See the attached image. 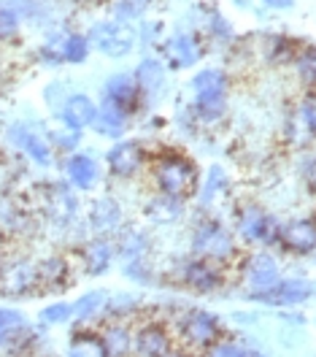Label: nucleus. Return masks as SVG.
I'll use <instances>...</instances> for the list:
<instances>
[{
	"label": "nucleus",
	"mask_w": 316,
	"mask_h": 357,
	"mask_svg": "<svg viewBox=\"0 0 316 357\" xmlns=\"http://www.w3.org/2000/svg\"><path fill=\"white\" fill-rule=\"evenodd\" d=\"M192 89H195V116L200 122H216L222 119L227 106V89H230V79L225 70L219 68H203L200 73H195L192 79Z\"/></svg>",
	"instance_id": "2"
},
{
	"label": "nucleus",
	"mask_w": 316,
	"mask_h": 357,
	"mask_svg": "<svg viewBox=\"0 0 316 357\" xmlns=\"http://www.w3.org/2000/svg\"><path fill=\"white\" fill-rule=\"evenodd\" d=\"M46 206H49V214L57 220V222H68L70 217L76 214V198L65 184H54L49 190V198H46Z\"/></svg>",
	"instance_id": "24"
},
{
	"label": "nucleus",
	"mask_w": 316,
	"mask_h": 357,
	"mask_svg": "<svg viewBox=\"0 0 316 357\" xmlns=\"http://www.w3.org/2000/svg\"><path fill=\"white\" fill-rule=\"evenodd\" d=\"M176 333L189 347V349H200L205 352L208 347H214L222 335H225V325L214 312L205 309H189L179 317L176 322Z\"/></svg>",
	"instance_id": "3"
},
{
	"label": "nucleus",
	"mask_w": 316,
	"mask_h": 357,
	"mask_svg": "<svg viewBox=\"0 0 316 357\" xmlns=\"http://www.w3.org/2000/svg\"><path fill=\"white\" fill-rule=\"evenodd\" d=\"M81 260H84V271L92 276H100L111 268L113 260V246L106 238H95L81 249Z\"/></svg>",
	"instance_id": "22"
},
{
	"label": "nucleus",
	"mask_w": 316,
	"mask_h": 357,
	"mask_svg": "<svg viewBox=\"0 0 316 357\" xmlns=\"http://www.w3.org/2000/svg\"><path fill=\"white\" fill-rule=\"evenodd\" d=\"M136 3H141V6H146V3H155V0H136Z\"/></svg>",
	"instance_id": "42"
},
{
	"label": "nucleus",
	"mask_w": 316,
	"mask_h": 357,
	"mask_svg": "<svg viewBox=\"0 0 316 357\" xmlns=\"http://www.w3.org/2000/svg\"><path fill=\"white\" fill-rule=\"evenodd\" d=\"M106 306H109V295L103 290H92L84 292L76 303H73V319L87 325V322H95L100 317H106Z\"/></svg>",
	"instance_id": "23"
},
{
	"label": "nucleus",
	"mask_w": 316,
	"mask_h": 357,
	"mask_svg": "<svg viewBox=\"0 0 316 357\" xmlns=\"http://www.w3.org/2000/svg\"><path fill=\"white\" fill-rule=\"evenodd\" d=\"M87 38H90V46L100 49L106 57H125V54H130V49H133V44H136L133 30L125 27V24H119V22L95 24Z\"/></svg>",
	"instance_id": "10"
},
{
	"label": "nucleus",
	"mask_w": 316,
	"mask_h": 357,
	"mask_svg": "<svg viewBox=\"0 0 316 357\" xmlns=\"http://www.w3.org/2000/svg\"><path fill=\"white\" fill-rule=\"evenodd\" d=\"M143 103H146V95H143V89H141L133 73H113L103 87V103L100 106H109V109L119 112L127 119L136 116Z\"/></svg>",
	"instance_id": "6"
},
{
	"label": "nucleus",
	"mask_w": 316,
	"mask_h": 357,
	"mask_svg": "<svg viewBox=\"0 0 316 357\" xmlns=\"http://www.w3.org/2000/svg\"><path fill=\"white\" fill-rule=\"evenodd\" d=\"M278 246L287 249L290 255L306 257L316 252V217H300L281 225Z\"/></svg>",
	"instance_id": "12"
},
{
	"label": "nucleus",
	"mask_w": 316,
	"mask_h": 357,
	"mask_svg": "<svg viewBox=\"0 0 316 357\" xmlns=\"http://www.w3.org/2000/svg\"><path fill=\"white\" fill-rule=\"evenodd\" d=\"M303 178H306V187L316 195V155H311L306 160V168H303Z\"/></svg>",
	"instance_id": "38"
},
{
	"label": "nucleus",
	"mask_w": 316,
	"mask_h": 357,
	"mask_svg": "<svg viewBox=\"0 0 316 357\" xmlns=\"http://www.w3.org/2000/svg\"><path fill=\"white\" fill-rule=\"evenodd\" d=\"M211 33H216V36H230L232 30H230V24L225 22V17L211 14Z\"/></svg>",
	"instance_id": "39"
},
{
	"label": "nucleus",
	"mask_w": 316,
	"mask_h": 357,
	"mask_svg": "<svg viewBox=\"0 0 316 357\" xmlns=\"http://www.w3.org/2000/svg\"><path fill=\"white\" fill-rule=\"evenodd\" d=\"M314 295V282H308V279H284L281 276L271 290L248 295V301H257V303H265V306H276V309H294V306L308 303Z\"/></svg>",
	"instance_id": "8"
},
{
	"label": "nucleus",
	"mask_w": 316,
	"mask_h": 357,
	"mask_svg": "<svg viewBox=\"0 0 316 357\" xmlns=\"http://www.w3.org/2000/svg\"><path fill=\"white\" fill-rule=\"evenodd\" d=\"M205 357H254L251 349H246V344L235 341V338H219L214 347L205 349Z\"/></svg>",
	"instance_id": "32"
},
{
	"label": "nucleus",
	"mask_w": 316,
	"mask_h": 357,
	"mask_svg": "<svg viewBox=\"0 0 316 357\" xmlns=\"http://www.w3.org/2000/svg\"><path fill=\"white\" fill-rule=\"evenodd\" d=\"M165 357H192V355H189V352H176V349H173L171 355H165Z\"/></svg>",
	"instance_id": "41"
},
{
	"label": "nucleus",
	"mask_w": 316,
	"mask_h": 357,
	"mask_svg": "<svg viewBox=\"0 0 316 357\" xmlns=\"http://www.w3.org/2000/svg\"><path fill=\"white\" fill-rule=\"evenodd\" d=\"M133 352L138 357H165L173 352V335L162 322H143L133 333Z\"/></svg>",
	"instance_id": "14"
},
{
	"label": "nucleus",
	"mask_w": 316,
	"mask_h": 357,
	"mask_svg": "<svg viewBox=\"0 0 316 357\" xmlns=\"http://www.w3.org/2000/svg\"><path fill=\"white\" fill-rule=\"evenodd\" d=\"M17 30H19V17H17V11H11V8H0V41L14 38Z\"/></svg>",
	"instance_id": "36"
},
{
	"label": "nucleus",
	"mask_w": 316,
	"mask_h": 357,
	"mask_svg": "<svg viewBox=\"0 0 316 357\" xmlns=\"http://www.w3.org/2000/svg\"><path fill=\"white\" fill-rule=\"evenodd\" d=\"M30 344V325L22 312L0 309V349H19Z\"/></svg>",
	"instance_id": "17"
},
{
	"label": "nucleus",
	"mask_w": 316,
	"mask_h": 357,
	"mask_svg": "<svg viewBox=\"0 0 316 357\" xmlns=\"http://www.w3.org/2000/svg\"><path fill=\"white\" fill-rule=\"evenodd\" d=\"M38 292V273L35 263L17 260L11 266H3L0 271V295L3 298H24Z\"/></svg>",
	"instance_id": "11"
},
{
	"label": "nucleus",
	"mask_w": 316,
	"mask_h": 357,
	"mask_svg": "<svg viewBox=\"0 0 316 357\" xmlns=\"http://www.w3.org/2000/svg\"><path fill=\"white\" fill-rule=\"evenodd\" d=\"M297 49H300V46L294 44L292 38H287V36H271V38H268V46H265L268 60H271L273 66H287V63H292Z\"/></svg>",
	"instance_id": "29"
},
{
	"label": "nucleus",
	"mask_w": 316,
	"mask_h": 357,
	"mask_svg": "<svg viewBox=\"0 0 316 357\" xmlns=\"http://www.w3.org/2000/svg\"><path fill=\"white\" fill-rule=\"evenodd\" d=\"M192 252L195 257H205V260H216L222 266H230V260L235 257V238L227 230L225 225L219 222H203L198 225L195 238H192Z\"/></svg>",
	"instance_id": "5"
},
{
	"label": "nucleus",
	"mask_w": 316,
	"mask_h": 357,
	"mask_svg": "<svg viewBox=\"0 0 316 357\" xmlns=\"http://www.w3.org/2000/svg\"><path fill=\"white\" fill-rule=\"evenodd\" d=\"M79 138H81V133H76V130H60V133H54V141L60 144V149H73L76 144H79Z\"/></svg>",
	"instance_id": "37"
},
{
	"label": "nucleus",
	"mask_w": 316,
	"mask_h": 357,
	"mask_svg": "<svg viewBox=\"0 0 316 357\" xmlns=\"http://www.w3.org/2000/svg\"><path fill=\"white\" fill-rule=\"evenodd\" d=\"M125 125H127V116H122V114L109 109V106H97V119H95V125H92V128H95L100 135L122 138Z\"/></svg>",
	"instance_id": "28"
},
{
	"label": "nucleus",
	"mask_w": 316,
	"mask_h": 357,
	"mask_svg": "<svg viewBox=\"0 0 316 357\" xmlns=\"http://www.w3.org/2000/svg\"><path fill=\"white\" fill-rule=\"evenodd\" d=\"M292 66L297 70V76H300V82L308 89H316V46L314 44L300 46L297 54H294Z\"/></svg>",
	"instance_id": "27"
},
{
	"label": "nucleus",
	"mask_w": 316,
	"mask_h": 357,
	"mask_svg": "<svg viewBox=\"0 0 316 357\" xmlns=\"http://www.w3.org/2000/svg\"><path fill=\"white\" fill-rule=\"evenodd\" d=\"M254 357H260V355H254Z\"/></svg>",
	"instance_id": "44"
},
{
	"label": "nucleus",
	"mask_w": 316,
	"mask_h": 357,
	"mask_svg": "<svg viewBox=\"0 0 316 357\" xmlns=\"http://www.w3.org/2000/svg\"><path fill=\"white\" fill-rule=\"evenodd\" d=\"M225 268L216 260H205V257H189V260H181L176 271H173V279L179 282L181 287L192 292H216L225 287Z\"/></svg>",
	"instance_id": "4"
},
{
	"label": "nucleus",
	"mask_w": 316,
	"mask_h": 357,
	"mask_svg": "<svg viewBox=\"0 0 316 357\" xmlns=\"http://www.w3.org/2000/svg\"><path fill=\"white\" fill-rule=\"evenodd\" d=\"M146 162H149V155H146L143 144L133 141V138H119L106 155V165H109L111 176L116 178L138 176L146 168Z\"/></svg>",
	"instance_id": "9"
},
{
	"label": "nucleus",
	"mask_w": 316,
	"mask_h": 357,
	"mask_svg": "<svg viewBox=\"0 0 316 357\" xmlns=\"http://www.w3.org/2000/svg\"><path fill=\"white\" fill-rule=\"evenodd\" d=\"M68 357H109V349L103 344L100 333H76L70 338Z\"/></svg>",
	"instance_id": "25"
},
{
	"label": "nucleus",
	"mask_w": 316,
	"mask_h": 357,
	"mask_svg": "<svg viewBox=\"0 0 316 357\" xmlns=\"http://www.w3.org/2000/svg\"><path fill=\"white\" fill-rule=\"evenodd\" d=\"M238 236L246 244L276 246L278 244V236H281V222L276 217H271L268 211H262L260 206L246 203L238 211Z\"/></svg>",
	"instance_id": "7"
},
{
	"label": "nucleus",
	"mask_w": 316,
	"mask_h": 357,
	"mask_svg": "<svg viewBox=\"0 0 316 357\" xmlns=\"http://www.w3.org/2000/svg\"><path fill=\"white\" fill-rule=\"evenodd\" d=\"M162 52H165V63L171 66V70L192 68L200 60V54H203V49L195 41V36H187V33L173 36L168 44L162 46Z\"/></svg>",
	"instance_id": "18"
},
{
	"label": "nucleus",
	"mask_w": 316,
	"mask_h": 357,
	"mask_svg": "<svg viewBox=\"0 0 316 357\" xmlns=\"http://www.w3.org/2000/svg\"><path fill=\"white\" fill-rule=\"evenodd\" d=\"M300 122L316 138V89H311L300 103Z\"/></svg>",
	"instance_id": "35"
},
{
	"label": "nucleus",
	"mask_w": 316,
	"mask_h": 357,
	"mask_svg": "<svg viewBox=\"0 0 316 357\" xmlns=\"http://www.w3.org/2000/svg\"><path fill=\"white\" fill-rule=\"evenodd\" d=\"M162 76H165V68L159 66L157 60H143L141 66H138V84L143 89V95L149 98V95H155L159 87H162Z\"/></svg>",
	"instance_id": "30"
},
{
	"label": "nucleus",
	"mask_w": 316,
	"mask_h": 357,
	"mask_svg": "<svg viewBox=\"0 0 316 357\" xmlns=\"http://www.w3.org/2000/svg\"><path fill=\"white\" fill-rule=\"evenodd\" d=\"M278 279H281V268L276 263V257L268 255V252L251 255L244 263V284H246L248 295L271 290Z\"/></svg>",
	"instance_id": "13"
},
{
	"label": "nucleus",
	"mask_w": 316,
	"mask_h": 357,
	"mask_svg": "<svg viewBox=\"0 0 316 357\" xmlns=\"http://www.w3.org/2000/svg\"><path fill=\"white\" fill-rule=\"evenodd\" d=\"M57 114H60V119H63V125L68 130L81 133V130H87V128L95 125L97 106H95V100L87 98V95H68V100L63 103V109Z\"/></svg>",
	"instance_id": "16"
},
{
	"label": "nucleus",
	"mask_w": 316,
	"mask_h": 357,
	"mask_svg": "<svg viewBox=\"0 0 316 357\" xmlns=\"http://www.w3.org/2000/svg\"><path fill=\"white\" fill-rule=\"evenodd\" d=\"M262 3H268L273 8H290L292 6V0H262Z\"/></svg>",
	"instance_id": "40"
},
{
	"label": "nucleus",
	"mask_w": 316,
	"mask_h": 357,
	"mask_svg": "<svg viewBox=\"0 0 316 357\" xmlns=\"http://www.w3.org/2000/svg\"><path fill=\"white\" fill-rule=\"evenodd\" d=\"M90 220L97 230H111V227H116V220H119V208L109 198H100V201L92 206Z\"/></svg>",
	"instance_id": "31"
},
{
	"label": "nucleus",
	"mask_w": 316,
	"mask_h": 357,
	"mask_svg": "<svg viewBox=\"0 0 316 357\" xmlns=\"http://www.w3.org/2000/svg\"><path fill=\"white\" fill-rule=\"evenodd\" d=\"M152 178L159 195L176 203L189 201L200 187L198 165L181 152H159L157 157H152Z\"/></svg>",
	"instance_id": "1"
},
{
	"label": "nucleus",
	"mask_w": 316,
	"mask_h": 357,
	"mask_svg": "<svg viewBox=\"0 0 316 357\" xmlns=\"http://www.w3.org/2000/svg\"><path fill=\"white\" fill-rule=\"evenodd\" d=\"M90 38L81 36V33H68V36H60V52H63V63L70 66H79L90 57Z\"/></svg>",
	"instance_id": "26"
},
{
	"label": "nucleus",
	"mask_w": 316,
	"mask_h": 357,
	"mask_svg": "<svg viewBox=\"0 0 316 357\" xmlns=\"http://www.w3.org/2000/svg\"><path fill=\"white\" fill-rule=\"evenodd\" d=\"M65 174H68V181L81 190V192H90L92 187L97 184L100 178V171H97V162L95 157L87 155V152H76V155L68 157V165H65Z\"/></svg>",
	"instance_id": "19"
},
{
	"label": "nucleus",
	"mask_w": 316,
	"mask_h": 357,
	"mask_svg": "<svg viewBox=\"0 0 316 357\" xmlns=\"http://www.w3.org/2000/svg\"><path fill=\"white\" fill-rule=\"evenodd\" d=\"M8 138H11V144L14 146H19L24 155L30 157L33 162H38V165H52V160H54V152H52V146H49V141H46L41 133H35L30 125H11V130H8Z\"/></svg>",
	"instance_id": "15"
},
{
	"label": "nucleus",
	"mask_w": 316,
	"mask_h": 357,
	"mask_svg": "<svg viewBox=\"0 0 316 357\" xmlns=\"http://www.w3.org/2000/svg\"><path fill=\"white\" fill-rule=\"evenodd\" d=\"M0 271H3V260H0Z\"/></svg>",
	"instance_id": "43"
},
{
	"label": "nucleus",
	"mask_w": 316,
	"mask_h": 357,
	"mask_svg": "<svg viewBox=\"0 0 316 357\" xmlns=\"http://www.w3.org/2000/svg\"><path fill=\"white\" fill-rule=\"evenodd\" d=\"M70 319H73V303H65V301H57V303L41 309V322L44 325H65Z\"/></svg>",
	"instance_id": "33"
},
{
	"label": "nucleus",
	"mask_w": 316,
	"mask_h": 357,
	"mask_svg": "<svg viewBox=\"0 0 316 357\" xmlns=\"http://www.w3.org/2000/svg\"><path fill=\"white\" fill-rule=\"evenodd\" d=\"M100 338L109 349V357H127L133 352V331L127 319H109Z\"/></svg>",
	"instance_id": "21"
},
{
	"label": "nucleus",
	"mask_w": 316,
	"mask_h": 357,
	"mask_svg": "<svg viewBox=\"0 0 316 357\" xmlns=\"http://www.w3.org/2000/svg\"><path fill=\"white\" fill-rule=\"evenodd\" d=\"M35 273H38V292L65 290L70 282V263L65 257H46L35 266Z\"/></svg>",
	"instance_id": "20"
},
{
	"label": "nucleus",
	"mask_w": 316,
	"mask_h": 357,
	"mask_svg": "<svg viewBox=\"0 0 316 357\" xmlns=\"http://www.w3.org/2000/svg\"><path fill=\"white\" fill-rule=\"evenodd\" d=\"M227 184V178H225V171L219 168V165H214L211 171H208V181L203 184V192H200V201L203 203H211L214 198H216V192L222 190Z\"/></svg>",
	"instance_id": "34"
}]
</instances>
